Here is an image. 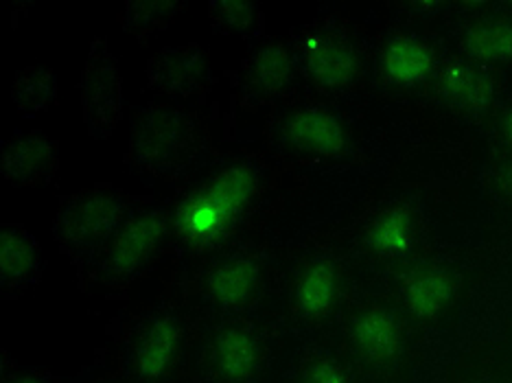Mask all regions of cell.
Instances as JSON below:
<instances>
[{"label": "cell", "mask_w": 512, "mask_h": 383, "mask_svg": "<svg viewBox=\"0 0 512 383\" xmlns=\"http://www.w3.org/2000/svg\"><path fill=\"white\" fill-rule=\"evenodd\" d=\"M206 152L202 121L186 108L149 103L134 114L125 162L151 180H176Z\"/></svg>", "instance_id": "obj_1"}, {"label": "cell", "mask_w": 512, "mask_h": 383, "mask_svg": "<svg viewBox=\"0 0 512 383\" xmlns=\"http://www.w3.org/2000/svg\"><path fill=\"white\" fill-rule=\"evenodd\" d=\"M259 189V173L250 162H237L215 173L180 202L173 226L193 248H206L224 239L246 213Z\"/></svg>", "instance_id": "obj_2"}, {"label": "cell", "mask_w": 512, "mask_h": 383, "mask_svg": "<svg viewBox=\"0 0 512 383\" xmlns=\"http://www.w3.org/2000/svg\"><path fill=\"white\" fill-rule=\"evenodd\" d=\"M130 202L112 187H92L62 197L53 235L68 252L106 246L130 219Z\"/></svg>", "instance_id": "obj_3"}, {"label": "cell", "mask_w": 512, "mask_h": 383, "mask_svg": "<svg viewBox=\"0 0 512 383\" xmlns=\"http://www.w3.org/2000/svg\"><path fill=\"white\" fill-rule=\"evenodd\" d=\"M81 114L86 132L106 141L123 119V77L106 38L92 40L79 79Z\"/></svg>", "instance_id": "obj_4"}, {"label": "cell", "mask_w": 512, "mask_h": 383, "mask_svg": "<svg viewBox=\"0 0 512 383\" xmlns=\"http://www.w3.org/2000/svg\"><path fill=\"white\" fill-rule=\"evenodd\" d=\"M145 75L151 88L180 101L204 99L215 86L211 60L197 42L167 46L149 57Z\"/></svg>", "instance_id": "obj_5"}, {"label": "cell", "mask_w": 512, "mask_h": 383, "mask_svg": "<svg viewBox=\"0 0 512 383\" xmlns=\"http://www.w3.org/2000/svg\"><path fill=\"white\" fill-rule=\"evenodd\" d=\"M0 169L11 187H46L60 171V143L38 130L16 132L0 147Z\"/></svg>", "instance_id": "obj_6"}, {"label": "cell", "mask_w": 512, "mask_h": 383, "mask_svg": "<svg viewBox=\"0 0 512 383\" xmlns=\"http://www.w3.org/2000/svg\"><path fill=\"white\" fill-rule=\"evenodd\" d=\"M169 219L162 211L132 215L116 232L106 250V272L116 281L136 276L154 259L162 239L167 235Z\"/></svg>", "instance_id": "obj_7"}, {"label": "cell", "mask_w": 512, "mask_h": 383, "mask_svg": "<svg viewBox=\"0 0 512 383\" xmlns=\"http://www.w3.org/2000/svg\"><path fill=\"white\" fill-rule=\"evenodd\" d=\"M298 53L302 68L322 88H346L357 79L359 60L353 46L329 33H307L298 42Z\"/></svg>", "instance_id": "obj_8"}, {"label": "cell", "mask_w": 512, "mask_h": 383, "mask_svg": "<svg viewBox=\"0 0 512 383\" xmlns=\"http://www.w3.org/2000/svg\"><path fill=\"white\" fill-rule=\"evenodd\" d=\"M294 60L283 44L265 42L241 64V86L254 99H272L292 84Z\"/></svg>", "instance_id": "obj_9"}, {"label": "cell", "mask_w": 512, "mask_h": 383, "mask_svg": "<svg viewBox=\"0 0 512 383\" xmlns=\"http://www.w3.org/2000/svg\"><path fill=\"white\" fill-rule=\"evenodd\" d=\"M438 84L442 99L464 114H484L495 97L491 77L467 62H447L440 68Z\"/></svg>", "instance_id": "obj_10"}, {"label": "cell", "mask_w": 512, "mask_h": 383, "mask_svg": "<svg viewBox=\"0 0 512 383\" xmlns=\"http://www.w3.org/2000/svg\"><path fill=\"white\" fill-rule=\"evenodd\" d=\"M289 143L302 152L318 156H337L346 147V130L335 114L324 110H302L287 121Z\"/></svg>", "instance_id": "obj_11"}, {"label": "cell", "mask_w": 512, "mask_h": 383, "mask_svg": "<svg viewBox=\"0 0 512 383\" xmlns=\"http://www.w3.org/2000/svg\"><path fill=\"white\" fill-rule=\"evenodd\" d=\"M180 346V327L173 318H158L145 329L136 346V375L141 381H158L167 375Z\"/></svg>", "instance_id": "obj_12"}, {"label": "cell", "mask_w": 512, "mask_h": 383, "mask_svg": "<svg viewBox=\"0 0 512 383\" xmlns=\"http://www.w3.org/2000/svg\"><path fill=\"white\" fill-rule=\"evenodd\" d=\"M40 274V250L27 228L9 224L0 230V278L3 285L25 287Z\"/></svg>", "instance_id": "obj_13"}, {"label": "cell", "mask_w": 512, "mask_h": 383, "mask_svg": "<svg viewBox=\"0 0 512 383\" xmlns=\"http://www.w3.org/2000/svg\"><path fill=\"white\" fill-rule=\"evenodd\" d=\"M353 340L372 362H390L401 353L403 329L390 311L372 307L355 320Z\"/></svg>", "instance_id": "obj_14"}, {"label": "cell", "mask_w": 512, "mask_h": 383, "mask_svg": "<svg viewBox=\"0 0 512 383\" xmlns=\"http://www.w3.org/2000/svg\"><path fill=\"white\" fill-rule=\"evenodd\" d=\"M213 359L221 377L230 383H241L252 379L259 370L261 348L246 329L228 327L215 338Z\"/></svg>", "instance_id": "obj_15"}, {"label": "cell", "mask_w": 512, "mask_h": 383, "mask_svg": "<svg viewBox=\"0 0 512 383\" xmlns=\"http://www.w3.org/2000/svg\"><path fill=\"white\" fill-rule=\"evenodd\" d=\"M453 292H456V283H453L449 272L440 268H425L407 278L403 300L414 318L434 320L449 307Z\"/></svg>", "instance_id": "obj_16"}, {"label": "cell", "mask_w": 512, "mask_h": 383, "mask_svg": "<svg viewBox=\"0 0 512 383\" xmlns=\"http://www.w3.org/2000/svg\"><path fill=\"white\" fill-rule=\"evenodd\" d=\"M256 285H259V265L248 257H235L217 265L206 283L208 296L224 309H237L250 303Z\"/></svg>", "instance_id": "obj_17"}, {"label": "cell", "mask_w": 512, "mask_h": 383, "mask_svg": "<svg viewBox=\"0 0 512 383\" xmlns=\"http://www.w3.org/2000/svg\"><path fill=\"white\" fill-rule=\"evenodd\" d=\"M383 73L388 81L403 88L418 86L425 81L434 68V53L425 42L412 38H399L383 51Z\"/></svg>", "instance_id": "obj_18"}, {"label": "cell", "mask_w": 512, "mask_h": 383, "mask_svg": "<svg viewBox=\"0 0 512 383\" xmlns=\"http://www.w3.org/2000/svg\"><path fill=\"white\" fill-rule=\"evenodd\" d=\"M184 3L178 0H130L121 11V27L138 42H149L169 29L182 14Z\"/></svg>", "instance_id": "obj_19"}, {"label": "cell", "mask_w": 512, "mask_h": 383, "mask_svg": "<svg viewBox=\"0 0 512 383\" xmlns=\"http://www.w3.org/2000/svg\"><path fill=\"white\" fill-rule=\"evenodd\" d=\"M11 101L22 116H38L57 101V77L49 66L31 64L20 68L11 84Z\"/></svg>", "instance_id": "obj_20"}, {"label": "cell", "mask_w": 512, "mask_h": 383, "mask_svg": "<svg viewBox=\"0 0 512 383\" xmlns=\"http://www.w3.org/2000/svg\"><path fill=\"white\" fill-rule=\"evenodd\" d=\"M464 51L477 62H510L512 60V25L510 22H480L464 33Z\"/></svg>", "instance_id": "obj_21"}, {"label": "cell", "mask_w": 512, "mask_h": 383, "mask_svg": "<svg viewBox=\"0 0 512 383\" xmlns=\"http://www.w3.org/2000/svg\"><path fill=\"white\" fill-rule=\"evenodd\" d=\"M412 241V219L403 208H392V211L383 213L368 232L370 248L383 257H401L412 248Z\"/></svg>", "instance_id": "obj_22"}, {"label": "cell", "mask_w": 512, "mask_h": 383, "mask_svg": "<svg viewBox=\"0 0 512 383\" xmlns=\"http://www.w3.org/2000/svg\"><path fill=\"white\" fill-rule=\"evenodd\" d=\"M335 298V270L329 261H316L302 274L296 300L298 309L307 316H322Z\"/></svg>", "instance_id": "obj_23"}, {"label": "cell", "mask_w": 512, "mask_h": 383, "mask_svg": "<svg viewBox=\"0 0 512 383\" xmlns=\"http://www.w3.org/2000/svg\"><path fill=\"white\" fill-rule=\"evenodd\" d=\"M208 20L219 36H250L261 25V11L239 0H213L208 3Z\"/></svg>", "instance_id": "obj_24"}, {"label": "cell", "mask_w": 512, "mask_h": 383, "mask_svg": "<svg viewBox=\"0 0 512 383\" xmlns=\"http://www.w3.org/2000/svg\"><path fill=\"white\" fill-rule=\"evenodd\" d=\"M309 379L311 383H348L344 370L331 359H320V362L313 364Z\"/></svg>", "instance_id": "obj_25"}, {"label": "cell", "mask_w": 512, "mask_h": 383, "mask_svg": "<svg viewBox=\"0 0 512 383\" xmlns=\"http://www.w3.org/2000/svg\"><path fill=\"white\" fill-rule=\"evenodd\" d=\"M7 383H46V381L38 375H18V377H11Z\"/></svg>", "instance_id": "obj_26"}, {"label": "cell", "mask_w": 512, "mask_h": 383, "mask_svg": "<svg viewBox=\"0 0 512 383\" xmlns=\"http://www.w3.org/2000/svg\"><path fill=\"white\" fill-rule=\"evenodd\" d=\"M506 130H508V136L512 138V114L508 116V121H506Z\"/></svg>", "instance_id": "obj_27"}]
</instances>
